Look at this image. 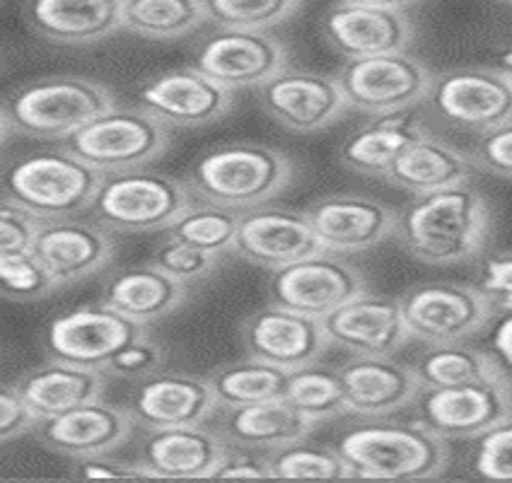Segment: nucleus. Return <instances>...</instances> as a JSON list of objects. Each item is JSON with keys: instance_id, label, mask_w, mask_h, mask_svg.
I'll return each mask as SVG.
<instances>
[{"instance_id": "nucleus-1", "label": "nucleus", "mask_w": 512, "mask_h": 483, "mask_svg": "<svg viewBox=\"0 0 512 483\" xmlns=\"http://www.w3.org/2000/svg\"><path fill=\"white\" fill-rule=\"evenodd\" d=\"M491 235V208L469 182L418 194L399 208L394 237L413 259L452 266L476 259Z\"/></svg>"}, {"instance_id": "nucleus-31", "label": "nucleus", "mask_w": 512, "mask_h": 483, "mask_svg": "<svg viewBox=\"0 0 512 483\" xmlns=\"http://www.w3.org/2000/svg\"><path fill=\"white\" fill-rule=\"evenodd\" d=\"M186 295H189V285L174 281L148 261L143 266H131V269L114 273L104 285L102 302L145 327L179 310Z\"/></svg>"}, {"instance_id": "nucleus-12", "label": "nucleus", "mask_w": 512, "mask_h": 483, "mask_svg": "<svg viewBox=\"0 0 512 483\" xmlns=\"http://www.w3.org/2000/svg\"><path fill=\"white\" fill-rule=\"evenodd\" d=\"M360 293H365L363 273L343 254L327 249L273 271L269 278L271 302L317 319L329 317Z\"/></svg>"}, {"instance_id": "nucleus-29", "label": "nucleus", "mask_w": 512, "mask_h": 483, "mask_svg": "<svg viewBox=\"0 0 512 483\" xmlns=\"http://www.w3.org/2000/svg\"><path fill=\"white\" fill-rule=\"evenodd\" d=\"M428 133L426 124L416 114L394 112L372 116L365 126L353 131L341 145V162L351 172L363 177H387L401 153Z\"/></svg>"}, {"instance_id": "nucleus-40", "label": "nucleus", "mask_w": 512, "mask_h": 483, "mask_svg": "<svg viewBox=\"0 0 512 483\" xmlns=\"http://www.w3.org/2000/svg\"><path fill=\"white\" fill-rule=\"evenodd\" d=\"M0 288L10 302H32L56 293L58 283L34 252L0 254Z\"/></svg>"}, {"instance_id": "nucleus-52", "label": "nucleus", "mask_w": 512, "mask_h": 483, "mask_svg": "<svg viewBox=\"0 0 512 483\" xmlns=\"http://www.w3.org/2000/svg\"><path fill=\"white\" fill-rule=\"evenodd\" d=\"M498 68L512 80V46H510V49H505L503 54L498 56Z\"/></svg>"}, {"instance_id": "nucleus-16", "label": "nucleus", "mask_w": 512, "mask_h": 483, "mask_svg": "<svg viewBox=\"0 0 512 483\" xmlns=\"http://www.w3.org/2000/svg\"><path fill=\"white\" fill-rule=\"evenodd\" d=\"M242 343L247 356L288 372L317 363L331 346L322 319L276 302L247 317L242 324Z\"/></svg>"}, {"instance_id": "nucleus-5", "label": "nucleus", "mask_w": 512, "mask_h": 483, "mask_svg": "<svg viewBox=\"0 0 512 483\" xmlns=\"http://www.w3.org/2000/svg\"><path fill=\"white\" fill-rule=\"evenodd\" d=\"M194 201L189 184L170 174L131 170L104 174L90 213L109 232L145 235L167 230Z\"/></svg>"}, {"instance_id": "nucleus-2", "label": "nucleus", "mask_w": 512, "mask_h": 483, "mask_svg": "<svg viewBox=\"0 0 512 483\" xmlns=\"http://www.w3.org/2000/svg\"><path fill=\"white\" fill-rule=\"evenodd\" d=\"M295 165L283 150L259 143H230L208 150L191 167L186 184L201 201L244 213L266 206L293 182Z\"/></svg>"}, {"instance_id": "nucleus-45", "label": "nucleus", "mask_w": 512, "mask_h": 483, "mask_svg": "<svg viewBox=\"0 0 512 483\" xmlns=\"http://www.w3.org/2000/svg\"><path fill=\"white\" fill-rule=\"evenodd\" d=\"M162 346L148 336H136L131 343H126L116 356L109 360L107 372L124 380H143V377L153 375L162 365Z\"/></svg>"}, {"instance_id": "nucleus-46", "label": "nucleus", "mask_w": 512, "mask_h": 483, "mask_svg": "<svg viewBox=\"0 0 512 483\" xmlns=\"http://www.w3.org/2000/svg\"><path fill=\"white\" fill-rule=\"evenodd\" d=\"M211 479H273L269 455L249 447L230 445Z\"/></svg>"}, {"instance_id": "nucleus-17", "label": "nucleus", "mask_w": 512, "mask_h": 483, "mask_svg": "<svg viewBox=\"0 0 512 483\" xmlns=\"http://www.w3.org/2000/svg\"><path fill=\"white\" fill-rule=\"evenodd\" d=\"M141 334V324L102 302L56 317L46 341L51 358L68 360L83 368L107 370L109 360Z\"/></svg>"}, {"instance_id": "nucleus-32", "label": "nucleus", "mask_w": 512, "mask_h": 483, "mask_svg": "<svg viewBox=\"0 0 512 483\" xmlns=\"http://www.w3.org/2000/svg\"><path fill=\"white\" fill-rule=\"evenodd\" d=\"M471 170H474V162L467 153L428 131L401 153L384 179L397 189L418 196L469 182Z\"/></svg>"}, {"instance_id": "nucleus-20", "label": "nucleus", "mask_w": 512, "mask_h": 483, "mask_svg": "<svg viewBox=\"0 0 512 483\" xmlns=\"http://www.w3.org/2000/svg\"><path fill=\"white\" fill-rule=\"evenodd\" d=\"M322 324L331 346L353 356H394L411 339L401 302L368 290L324 317Z\"/></svg>"}, {"instance_id": "nucleus-26", "label": "nucleus", "mask_w": 512, "mask_h": 483, "mask_svg": "<svg viewBox=\"0 0 512 483\" xmlns=\"http://www.w3.org/2000/svg\"><path fill=\"white\" fill-rule=\"evenodd\" d=\"M225 450L228 440L206 423L145 430L141 462L153 479H211Z\"/></svg>"}, {"instance_id": "nucleus-14", "label": "nucleus", "mask_w": 512, "mask_h": 483, "mask_svg": "<svg viewBox=\"0 0 512 483\" xmlns=\"http://www.w3.org/2000/svg\"><path fill=\"white\" fill-rule=\"evenodd\" d=\"M264 112L293 133H317L341 119L348 100L336 75L283 68L259 87Z\"/></svg>"}, {"instance_id": "nucleus-4", "label": "nucleus", "mask_w": 512, "mask_h": 483, "mask_svg": "<svg viewBox=\"0 0 512 483\" xmlns=\"http://www.w3.org/2000/svg\"><path fill=\"white\" fill-rule=\"evenodd\" d=\"M336 450L353 479H433L447 467V440L421 421L353 428L341 435Z\"/></svg>"}, {"instance_id": "nucleus-48", "label": "nucleus", "mask_w": 512, "mask_h": 483, "mask_svg": "<svg viewBox=\"0 0 512 483\" xmlns=\"http://www.w3.org/2000/svg\"><path fill=\"white\" fill-rule=\"evenodd\" d=\"M75 479H153L150 471L143 467V462H121V459H112L109 455L100 457H87L78 459L73 467Z\"/></svg>"}, {"instance_id": "nucleus-43", "label": "nucleus", "mask_w": 512, "mask_h": 483, "mask_svg": "<svg viewBox=\"0 0 512 483\" xmlns=\"http://www.w3.org/2000/svg\"><path fill=\"white\" fill-rule=\"evenodd\" d=\"M42 225L44 220L39 215H34L22 203L3 196V206H0V254L34 252V242H37Z\"/></svg>"}, {"instance_id": "nucleus-21", "label": "nucleus", "mask_w": 512, "mask_h": 483, "mask_svg": "<svg viewBox=\"0 0 512 483\" xmlns=\"http://www.w3.org/2000/svg\"><path fill=\"white\" fill-rule=\"evenodd\" d=\"M327 252L360 254L382 244L397 228V208L360 194H329L307 208Z\"/></svg>"}, {"instance_id": "nucleus-25", "label": "nucleus", "mask_w": 512, "mask_h": 483, "mask_svg": "<svg viewBox=\"0 0 512 483\" xmlns=\"http://www.w3.org/2000/svg\"><path fill=\"white\" fill-rule=\"evenodd\" d=\"M34 254L63 288L102 271L114 259V242L97 220L54 218L44 220Z\"/></svg>"}, {"instance_id": "nucleus-9", "label": "nucleus", "mask_w": 512, "mask_h": 483, "mask_svg": "<svg viewBox=\"0 0 512 483\" xmlns=\"http://www.w3.org/2000/svg\"><path fill=\"white\" fill-rule=\"evenodd\" d=\"M411 339L430 346L457 343L479 334L491 322L496 305L484 288L464 283H426L399 298Z\"/></svg>"}, {"instance_id": "nucleus-44", "label": "nucleus", "mask_w": 512, "mask_h": 483, "mask_svg": "<svg viewBox=\"0 0 512 483\" xmlns=\"http://www.w3.org/2000/svg\"><path fill=\"white\" fill-rule=\"evenodd\" d=\"M469 157L479 170L500 179H512V121L481 133Z\"/></svg>"}, {"instance_id": "nucleus-23", "label": "nucleus", "mask_w": 512, "mask_h": 483, "mask_svg": "<svg viewBox=\"0 0 512 483\" xmlns=\"http://www.w3.org/2000/svg\"><path fill=\"white\" fill-rule=\"evenodd\" d=\"M322 32L331 49L343 58H368L409 51L413 25L404 10L336 3L322 17Z\"/></svg>"}, {"instance_id": "nucleus-47", "label": "nucleus", "mask_w": 512, "mask_h": 483, "mask_svg": "<svg viewBox=\"0 0 512 483\" xmlns=\"http://www.w3.org/2000/svg\"><path fill=\"white\" fill-rule=\"evenodd\" d=\"M37 423V416L29 409L17 384L3 387V392H0V435H3V442L22 438L25 433H34Z\"/></svg>"}, {"instance_id": "nucleus-53", "label": "nucleus", "mask_w": 512, "mask_h": 483, "mask_svg": "<svg viewBox=\"0 0 512 483\" xmlns=\"http://www.w3.org/2000/svg\"><path fill=\"white\" fill-rule=\"evenodd\" d=\"M503 3H512V0H503Z\"/></svg>"}, {"instance_id": "nucleus-34", "label": "nucleus", "mask_w": 512, "mask_h": 483, "mask_svg": "<svg viewBox=\"0 0 512 483\" xmlns=\"http://www.w3.org/2000/svg\"><path fill=\"white\" fill-rule=\"evenodd\" d=\"M220 409L225 406H244L256 401L285 397L288 370L247 356L240 363L220 365L208 375Z\"/></svg>"}, {"instance_id": "nucleus-15", "label": "nucleus", "mask_w": 512, "mask_h": 483, "mask_svg": "<svg viewBox=\"0 0 512 483\" xmlns=\"http://www.w3.org/2000/svg\"><path fill=\"white\" fill-rule=\"evenodd\" d=\"M232 252L261 269L278 271L324 252V247L307 211L259 206L240 215Z\"/></svg>"}, {"instance_id": "nucleus-18", "label": "nucleus", "mask_w": 512, "mask_h": 483, "mask_svg": "<svg viewBox=\"0 0 512 483\" xmlns=\"http://www.w3.org/2000/svg\"><path fill=\"white\" fill-rule=\"evenodd\" d=\"M128 413L143 430L199 426L220 409L208 377L186 372H153L136 380L128 394Z\"/></svg>"}, {"instance_id": "nucleus-41", "label": "nucleus", "mask_w": 512, "mask_h": 483, "mask_svg": "<svg viewBox=\"0 0 512 483\" xmlns=\"http://www.w3.org/2000/svg\"><path fill=\"white\" fill-rule=\"evenodd\" d=\"M150 264H155L157 269L165 271L167 276L174 278V281L191 285L201 281V278L211 276L215 264H218V256L196 247V244H189L167 235L165 240L155 247L153 256H150Z\"/></svg>"}, {"instance_id": "nucleus-3", "label": "nucleus", "mask_w": 512, "mask_h": 483, "mask_svg": "<svg viewBox=\"0 0 512 483\" xmlns=\"http://www.w3.org/2000/svg\"><path fill=\"white\" fill-rule=\"evenodd\" d=\"M116 107L112 90L83 75H51L34 80L3 102V141L10 133L58 141L71 138L92 119Z\"/></svg>"}, {"instance_id": "nucleus-42", "label": "nucleus", "mask_w": 512, "mask_h": 483, "mask_svg": "<svg viewBox=\"0 0 512 483\" xmlns=\"http://www.w3.org/2000/svg\"><path fill=\"white\" fill-rule=\"evenodd\" d=\"M474 471L488 481H512V416L476 438Z\"/></svg>"}, {"instance_id": "nucleus-51", "label": "nucleus", "mask_w": 512, "mask_h": 483, "mask_svg": "<svg viewBox=\"0 0 512 483\" xmlns=\"http://www.w3.org/2000/svg\"><path fill=\"white\" fill-rule=\"evenodd\" d=\"M339 3H356V5H372V8H387V10H406L409 5L418 0H339Z\"/></svg>"}, {"instance_id": "nucleus-11", "label": "nucleus", "mask_w": 512, "mask_h": 483, "mask_svg": "<svg viewBox=\"0 0 512 483\" xmlns=\"http://www.w3.org/2000/svg\"><path fill=\"white\" fill-rule=\"evenodd\" d=\"M426 102L445 124L481 136L512 121V80L500 68H455L435 75Z\"/></svg>"}, {"instance_id": "nucleus-50", "label": "nucleus", "mask_w": 512, "mask_h": 483, "mask_svg": "<svg viewBox=\"0 0 512 483\" xmlns=\"http://www.w3.org/2000/svg\"><path fill=\"white\" fill-rule=\"evenodd\" d=\"M493 348H496L500 363L512 372V312L496 327V334H493Z\"/></svg>"}, {"instance_id": "nucleus-35", "label": "nucleus", "mask_w": 512, "mask_h": 483, "mask_svg": "<svg viewBox=\"0 0 512 483\" xmlns=\"http://www.w3.org/2000/svg\"><path fill=\"white\" fill-rule=\"evenodd\" d=\"M413 368L423 387H459L505 372L503 363L479 348L462 346V341L430 346Z\"/></svg>"}, {"instance_id": "nucleus-24", "label": "nucleus", "mask_w": 512, "mask_h": 483, "mask_svg": "<svg viewBox=\"0 0 512 483\" xmlns=\"http://www.w3.org/2000/svg\"><path fill=\"white\" fill-rule=\"evenodd\" d=\"M348 413L360 418L392 416L421 394L416 368L392 356H353L341 365Z\"/></svg>"}, {"instance_id": "nucleus-22", "label": "nucleus", "mask_w": 512, "mask_h": 483, "mask_svg": "<svg viewBox=\"0 0 512 483\" xmlns=\"http://www.w3.org/2000/svg\"><path fill=\"white\" fill-rule=\"evenodd\" d=\"M133 423L126 406L95 399L61 416L39 421L34 435L49 450L73 459L112 455L131 438Z\"/></svg>"}, {"instance_id": "nucleus-49", "label": "nucleus", "mask_w": 512, "mask_h": 483, "mask_svg": "<svg viewBox=\"0 0 512 483\" xmlns=\"http://www.w3.org/2000/svg\"><path fill=\"white\" fill-rule=\"evenodd\" d=\"M481 288L493 300L496 310L512 312V254H500L486 261Z\"/></svg>"}, {"instance_id": "nucleus-7", "label": "nucleus", "mask_w": 512, "mask_h": 483, "mask_svg": "<svg viewBox=\"0 0 512 483\" xmlns=\"http://www.w3.org/2000/svg\"><path fill=\"white\" fill-rule=\"evenodd\" d=\"M104 174L68 153H34L5 172V196L42 220L73 218L90 211Z\"/></svg>"}, {"instance_id": "nucleus-37", "label": "nucleus", "mask_w": 512, "mask_h": 483, "mask_svg": "<svg viewBox=\"0 0 512 483\" xmlns=\"http://www.w3.org/2000/svg\"><path fill=\"white\" fill-rule=\"evenodd\" d=\"M240 215L242 213L230 211V208L218 206V203L201 199L191 201L184 208V213L167 228V235L220 256L235 249Z\"/></svg>"}, {"instance_id": "nucleus-6", "label": "nucleus", "mask_w": 512, "mask_h": 483, "mask_svg": "<svg viewBox=\"0 0 512 483\" xmlns=\"http://www.w3.org/2000/svg\"><path fill=\"white\" fill-rule=\"evenodd\" d=\"M68 153L100 174L143 170L170 148V126L143 107H112L66 138Z\"/></svg>"}, {"instance_id": "nucleus-27", "label": "nucleus", "mask_w": 512, "mask_h": 483, "mask_svg": "<svg viewBox=\"0 0 512 483\" xmlns=\"http://www.w3.org/2000/svg\"><path fill=\"white\" fill-rule=\"evenodd\" d=\"M27 17L54 44H95L124 29V0H29Z\"/></svg>"}, {"instance_id": "nucleus-19", "label": "nucleus", "mask_w": 512, "mask_h": 483, "mask_svg": "<svg viewBox=\"0 0 512 483\" xmlns=\"http://www.w3.org/2000/svg\"><path fill=\"white\" fill-rule=\"evenodd\" d=\"M141 107L167 126L199 128L228 116L232 90L215 83L199 68H177L145 80Z\"/></svg>"}, {"instance_id": "nucleus-38", "label": "nucleus", "mask_w": 512, "mask_h": 483, "mask_svg": "<svg viewBox=\"0 0 512 483\" xmlns=\"http://www.w3.org/2000/svg\"><path fill=\"white\" fill-rule=\"evenodd\" d=\"M273 471V479H353L346 459L339 450L317 447L298 440L290 445L266 452Z\"/></svg>"}, {"instance_id": "nucleus-8", "label": "nucleus", "mask_w": 512, "mask_h": 483, "mask_svg": "<svg viewBox=\"0 0 512 483\" xmlns=\"http://www.w3.org/2000/svg\"><path fill=\"white\" fill-rule=\"evenodd\" d=\"M348 107L370 116L406 112L428 100L435 75L421 58L394 51L368 58H351L339 71Z\"/></svg>"}, {"instance_id": "nucleus-36", "label": "nucleus", "mask_w": 512, "mask_h": 483, "mask_svg": "<svg viewBox=\"0 0 512 483\" xmlns=\"http://www.w3.org/2000/svg\"><path fill=\"white\" fill-rule=\"evenodd\" d=\"M285 399L302 416L310 418L314 426L348 413L341 370L331 368V365H322L319 360L317 363L305 365V368L288 372Z\"/></svg>"}, {"instance_id": "nucleus-39", "label": "nucleus", "mask_w": 512, "mask_h": 483, "mask_svg": "<svg viewBox=\"0 0 512 483\" xmlns=\"http://www.w3.org/2000/svg\"><path fill=\"white\" fill-rule=\"evenodd\" d=\"M208 20L220 29H269L283 25L300 10L302 0H203Z\"/></svg>"}, {"instance_id": "nucleus-10", "label": "nucleus", "mask_w": 512, "mask_h": 483, "mask_svg": "<svg viewBox=\"0 0 512 483\" xmlns=\"http://www.w3.org/2000/svg\"><path fill=\"white\" fill-rule=\"evenodd\" d=\"M413 404L418 421L440 438H479L512 416V382L500 372L459 387H423Z\"/></svg>"}, {"instance_id": "nucleus-33", "label": "nucleus", "mask_w": 512, "mask_h": 483, "mask_svg": "<svg viewBox=\"0 0 512 483\" xmlns=\"http://www.w3.org/2000/svg\"><path fill=\"white\" fill-rule=\"evenodd\" d=\"M203 22V0H124V29L155 42H177Z\"/></svg>"}, {"instance_id": "nucleus-30", "label": "nucleus", "mask_w": 512, "mask_h": 483, "mask_svg": "<svg viewBox=\"0 0 512 483\" xmlns=\"http://www.w3.org/2000/svg\"><path fill=\"white\" fill-rule=\"evenodd\" d=\"M104 370L83 368L68 360L51 358L49 363L29 370L17 384L20 394L32 409L37 421L61 416V413L102 399L104 394Z\"/></svg>"}, {"instance_id": "nucleus-13", "label": "nucleus", "mask_w": 512, "mask_h": 483, "mask_svg": "<svg viewBox=\"0 0 512 483\" xmlns=\"http://www.w3.org/2000/svg\"><path fill=\"white\" fill-rule=\"evenodd\" d=\"M191 66L235 92L261 87L288 68V49L261 29H220L199 46Z\"/></svg>"}, {"instance_id": "nucleus-28", "label": "nucleus", "mask_w": 512, "mask_h": 483, "mask_svg": "<svg viewBox=\"0 0 512 483\" xmlns=\"http://www.w3.org/2000/svg\"><path fill=\"white\" fill-rule=\"evenodd\" d=\"M317 428L285 397L256 401L244 406H225L220 409L218 433L230 445L249 447V450L271 452L290 442L305 440Z\"/></svg>"}]
</instances>
